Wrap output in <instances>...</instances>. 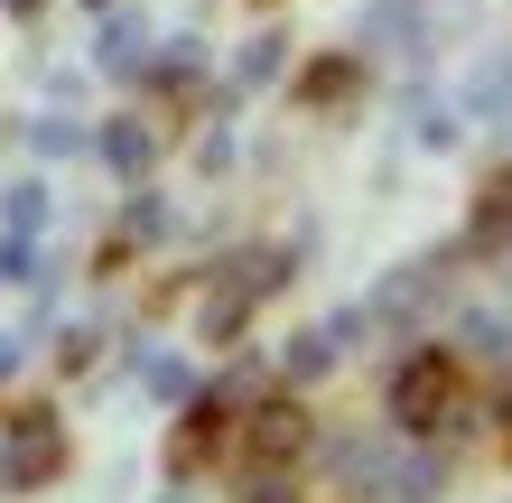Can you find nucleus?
Wrapping results in <instances>:
<instances>
[{"mask_svg": "<svg viewBox=\"0 0 512 503\" xmlns=\"http://www.w3.org/2000/svg\"><path fill=\"white\" fill-rule=\"evenodd\" d=\"M298 448H308V410H298V401H270V410H252L243 457H261V466H289Z\"/></svg>", "mask_w": 512, "mask_h": 503, "instance_id": "obj_2", "label": "nucleus"}, {"mask_svg": "<svg viewBox=\"0 0 512 503\" xmlns=\"http://www.w3.org/2000/svg\"><path fill=\"white\" fill-rule=\"evenodd\" d=\"M103 159H122V168H140V159H149V131H103Z\"/></svg>", "mask_w": 512, "mask_h": 503, "instance_id": "obj_5", "label": "nucleus"}, {"mask_svg": "<svg viewBox=\"0 0 512 503\" xmlns=\"http://www.w3.org/2000/svg\"><path fill=\"white\" fill-rule=\"evenodd\" d=\"M215 438H224V401H205V410H187V429H177V466H205V457H215Z\"/></svg>", "mask_w": 512, "mask_h": 503, "instance_id": "obj_3", "label": "nucleus"}, {"mask_svg": "<svg viewBox=\"0 0 512 503\" xmlns=\"http://www.w3.org/2000/svg\"><path fill=\"white\" fill-rule=\"evenodd\" d=\"M503 224H512V177H494L485 205H475V233H503Z\"/></svg>", "mask_w": 512, "mask_h": 503, "instance_id": "obj_4", "label": "nucleus"}, {"mask_svg": "<svg viewBox=\"0 0 512 503\" xmlns=\"http://www.w3.org/2000/svg\"><path fill=\"white\" fill-rule=\"evenodd\" d=\"M466 410V373H457V354L447 345H419L401 373H391V420L401 429H447Z\"/></svg>", "mask_w": 512, "mask_h": 503, "instance_id": "obj_1", "label": "nucleus"}]
</instances>
